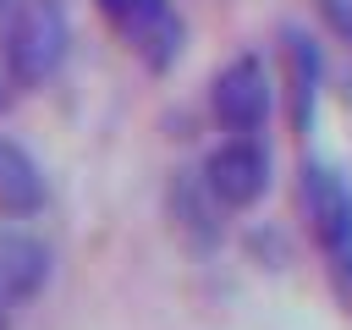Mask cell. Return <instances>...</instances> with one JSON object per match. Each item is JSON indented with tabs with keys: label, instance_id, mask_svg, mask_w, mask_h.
<instances>
[{
	"label": "cell",
	"instance_id": "6da1fadb",
	"mask_svg": "<svg viewBox=\"0 0 352 330\" xmlns=\"http://www.w3.org/2000/svg\"><path fill=\"white\" fill-rule=\"evenodd\" d=\"M72 55V22L60 0H11L0 11V66L16 94L44 88Z\"/></svg>",
	"mask_w": 352,
	"mask_h": 330
},
{
	"label": "cell",
	"instance_id": "7a4b0ae2",
	"mask_svg": "<svg viewBox=\"0 0 352 330\" xmlns=\"http://www.w3.org/2000/svg\"><path fill=\"white\" fill-rule=\"evenodd\" d=\"M94 6H99L104 28L126 44V55H132L143 72L165 77V72L182 60V50H187V22H182V11H176L170 0H94Z\"/></svg>",
	"mask_w": 352,
	"mask_h": 330
},
{
	"label": "cell",
	"instance_id": "3957f363",
	"mask_svg": "<svg viewBox=\"0 0 352 330\" xmlns=\"http://www.w3.org/2000/svg\"><path fill=\"white\" fill-rule=\"evenodd\" d=\"M209 116H214L220 132H248V138H258L270 126V116H275V77H270L264 55L242 50V55H231L209 77Z\"/></svg>",
	"mask_w": 352,
	"mask_h": 330
},
{
	"label": "cell",
	"instance_id": "277c9868",
	"mask_svg": "<svg viewBox=\"0 0 352 330\" xmlns=\"http://www.w3.org/2000/svg\"><path fill=\"white\" fill-rule=\"evenodd\" d=\"M204 187L214 192V204L226 214H242L253 204H264L270 182H275V160L264 148V138H248V132H226V143H214L198 165Z\"/></svg>",
	"mask_w": 352,
	"mask_h": 330
},
{
	"label": "cell",
	"instance_id": "5b68a950",
	"mask_svg": "<svg viewBox=\"0 0 352 330\" xmlns=\"http://www.w3.org/2000/svg\"><path fill=\"white\" fill-rule=\"evenodd\" d=\"M297 214L324 253L346 248L352 242V182H346V170H336L330 160H302L297 165Z\"/></svg>",
	"mask_w": 352,
	"mask_h": 330
},
{
	"label": "cell",
	"instance_id": "8992f818",
	"mask_svg": "<svg viewBox=\"0 0 352 330\" xmlns=\"http://www.w3.org/2000/svg\"><path fill=\"white\" fill-rule=\"evenodd\" d=\"M319 82H324V50L308 28H280V88H286V116L297 132L314 126L319 110Z\"/></svg>",
	"mask_w": 352,
	"mask_h": 330
},
{
	"label": "cell",
	"instance_id": "52a82bcc",
	"mask_svg": "<svg viewBox=\"0 0 352 330\" xmlns=\"http://www.w3.org/2000/svg\"><path fill=\"white\" fill-rule=\"evenodd\" d=\"M50 270H55V253L44 236H33L22 226H0V302L6 308L33 302L50 286Z\"/></svg>",
	"mask_w": 352,
	"mask_h": 330
},
{
	"label": "cell",
	"instance_id": "ba28073f",
	"mask_svg": "<svg viewBox=\"0 0 352 330\" xmlns=\"http://www.w3.org/2000/svg\"><path fill=\"white\" fill-rule=\"evenodd\" d=\"M44 204H50L44 165L16 138L0 132V214L6 220H33V214H44Z\"/></svg>",
	"mask_w": 352,
	"mask_h": 330
},
{
	"label": "cell",
	"instance_id": "9c48e42d",
	"mask_svg": "<svg viewBox=\"0 0 352 330\" xmlns=\"http://www.w3.org/2000/svg\"><path fill=\"white\" fill-rule=\"evenodd\" d=\"M165 204H170V220H176V231L192 242V248H214L220 242V204H214V192L204 187V176L198 170H176L170 176V192H165Z\"/></svg>",
	"mask_w": 352,
	"mask_h": 330
},
{
	"label": "cell",
	"instance_id": "30bf717a",
	"mask_svg": "<svg viewBox=\"0 0 352 330\" xmlns=\"http://www.w3.org/2000/svg\"><path fill=\"white\" fill-rule=\"evenodd\" d=\"M330 292H336V302H341V314L352 319V242L330 253Z\"/></svg>",
	"mask_w": 352,
	"mask_h": 330
},
{
	"label": "cell",
	"instance_id": "8fae6325",
	"mask_svg": "<svg viewBox=\"0 0 352 330\" xmlns=\"http://www.w3.org/2000/svg\"><path fill=\"white\" fill-rule=\"evenodd\" d=\"M319 16H324V28L352 50V0H319Z\"/></svg>",
	"mask_w": 352,
	"mask_h": 330
},
{
	"label": "cell",
	"instance_id": "7c38bea8",
	"mask_svg": "<svg viewBox=\"0 0 352 330\" xmlns=\"http://www.w3.org/2000/svg\"><path fill=\"white\" fill-rule=\"evenodd\" d=\"M11 94H16V88H11V82H6V77H0V116H6V110H11Z\"/></svg>",
	"mask_w": 352,
	"mask_h": 330
},
{
	"label": "cell",
	"instance_id": "4fadbf2b",
	"mask_svg": "<svg viewBox=\"0 0 352 330\" xmlns=\"http://www.w3.org/2000/svg\"><path fill=\"white\" fill-rule=\"evenodd\" d=\"M0 330H11V319H6V302H0Z\"/></svg>",
	"mask_w": 352,
	"mask_h": 330
},
{
	"label": "cell",
	"instance_id": "5bb4252c",
	"mask_svg": "<svg viewBox=\"0 0 352 330\" xmlns=\"http://www.w3.org/2000/svg\"><path fill=\"white\" fill-rule=\"evenodd\" d=\"M6 6H11V0H0V11H6Z\"/></svg>",
	"mask_w": 352,
	"mask_h": 330
}]
</instances>
